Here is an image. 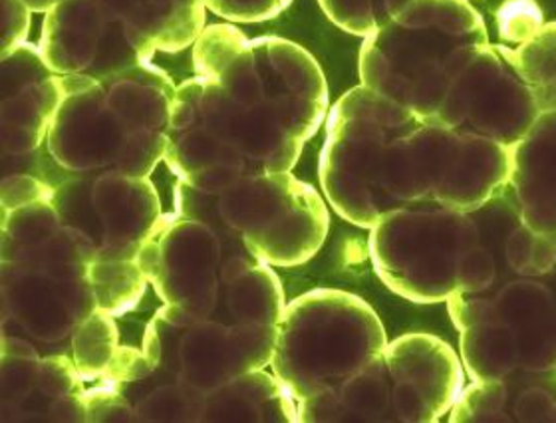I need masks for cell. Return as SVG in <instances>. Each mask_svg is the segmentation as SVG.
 Masks as SVG:
<instances>
[{
    "instance_id": "1",
    "label": "cell",
    "mask_w": 556,
    "mask_h": 423,
    "mask_svg": "<svg viewBox=\"0 0 556 423\" xmlns=\"http://www.w3.org/2000/svg\"><path fill=\"white\" fill-rule=\"evenodd\" d=\"M193 69L175 90L163 161L199 189L290 172L328 117L320 64L285 38L211 24L193 45Z\"/></svg>"
},
{
    "instance_id": "2",
    "label": "cell",
    "mask_w": 556,
    "mask_h": 423,
    "mask_svg": "<svg viewBox=\"0 0 556 423\" xmlns=\"http://www.w3.org/2000/svg\"><path fill=\"white\" fill-rule=\"evenodd\" d=\"M287 309L280 278L258 263L225 281L198 304H163L148 322L141 350L146 380L207 391L270 366L278 322Z\"/></svg>"
},
{
    "instance_id": "3",
    "label": "cell",
    "mask_w": 556,
    "mask_h": 423,
    "mask_svg": "<svg viewBox=\"0 0 556 423\" xmlns=\"http://www.w3.org/2000/svg\"><path fill=\"white\" fill-rule=\"evenodd\" d=\"M92 245L48 201L2 209V336L35 344L42 354H72L74 332L98 310Z\"/></svg>"
},
{
    "instance_id": "4",
    "label": "cell",
    "mask_w": 556,
    "mask_h": 423,
    "mask_svg": "<svg viewBox=\"0 0 556 423\" xmlns=\"http://www.w3.org/2000/svg\"><path fill=\"white\" fill-rule=\"evenodd\" d=\"M47 149L68 175L150 177L165 158L175 84L151 62L105 76H62Z\"/></svg>"
},
{
    "instance_id": "5",
    "label": "cell",
    "mask_w": 556,
    "mask_h": 423,
    "mask_svg": "<svg viewBox=\"0 0 556 423\" xmlns=\"http://www.w3.org/2000/svg\"><path fill=\"white\" fill-rule=\"evenodd\" d=\"M205 18L203 0H62L38 47L56 74L105 76L193 47Z\"/></svg>"
},
{
    "instance_id": "6",
    "label": "cell",
    "mask_w": 556,
    "mask_h": 423,
    "mask_svg": "<svg viewBox=\"0 0 556 423\" xmlns=\"http://www.w3.org/2000/svg\"><path fill=\"white\" fill-rule=\"evenodd\" d=\"M485 21L469 0H416L359 50L362 86L435 120L455 76L489 45Z\"/></svg>"
},
{
    "instance_id": "7",
    "label": "cell",
    "mask_w": 556,
    "mask_h": 423,
    "mask_svg": "<svg viewBox=\"0 0 556 423\" xmlns=\"http://www.w3.org/2000/svg\"><path fill=\"white\" fill-rule=\"evenodd\" d=\"M462 356L428 332L402 334L337 388L299 401V423H435L465 386Z\"/></svg>"
},
{
    "instance_id": "8",
    "label": "cell",
    "mask_w": 556,
    "mask_h": 423,
    "mask_svg": "<svg viewBox=\"0 0 556 423\" xmlns=\"http://www.w3.org/2000/svg\"><path fill=\"white\" fill-rule=\"evenodd\" d=\"M471 380L556 368V271L445 300Z\"/></svg>"
},
{
    "instance_id": "9",
    "label": "cell",
    "mask_w": 556,
    "mask_h": 423,
    "mask_svg": "<svg viewBox=\"0 0 556 423\" xmlns=\"http://www.w3.org/2000/svg\"><path fill=\"white\" fill-rule=\"evenodd\" d=\"M388 344L378 312L340 288H314L287 304L270 370L296 400L337 388Z\"/></svg>"
},
{
    "instance_id": "10",
    "label": "cell",
    "mask_w": 556,
    "mask_h": 423,
    "mask_svg": "<svg viewBox=\"0 0 556 423\" xmlns=\"http://www.w3.org/2000/svg\"><path fill=\"white\" fill-rule=\"evenodd\" d=\"M174 203L219 221L263 263L280 269L308 263L330 231L325 199L290 172L247 177L219 191L177 179Z\"/></svg>"
},
{
    "instance_id": "11",
    "label": "cell",
    "mask_w": 556,
    "mask_h": 423,
    "mask_svg": "<svg viewBox=\"0 0 556 423\" xmlns=\"http://www.w3.org/2000/svg\"><path fill=\"white\" fill-rule=\"evenodd\" d=\"M509 172L507 146L416 117L386 149L382 191L392 211L412 201L471 211L507 185Z\"/></svg>"
},
{
    "instance_id": "12",
    "label": "cell",
    "mask_w": 556,
    "mask_h": 423,
    "mask_svg": "<svg viewBox=\"0 0 556 423\" xmlns=\"http://www.w3.org/2000/svg\"><path fill=\"white\" fill-rule=\"evenodd\" d=\"M477 235L473 211L412 201L371 227L368 251L376 275L397 297L438 304L459 293Z\"/></svg>"
},
{
    "instance_id": "13",
    "label": "cell",
    "mask_w": 556,
    "mask_h": 423,
    "mask_svg": "<svg viewBox=\"0 0 556 423\" xmlns=\"http://www.w3.org/2000/svg\"><path fill=\"white\" fill-rule=\"evenodd\" d=\"M416 117L412 110L362 84L332 105L318 175L328 203L344 221L371 229L392 213L382 191L383 155Z\"/></svg>"
},
{
    "instance_id": "14",
    "label": "cell",
    "mask_w": 556,
    "mask_h": 423,
    "mask_svg": "<svg viewBox=\"0 0 556 423\" xmlns=\"http://www.w3.org/2000/svg\"><path fill=\"white\" fill-rule=\"evenodd\" d=\"M263 263L244 240L201 211L174 203L138 254L139 269L163 304H198L225 281Z\"/></svg>"
},
{
    "instance_id": "15",
    "label": "cell",
    "mask_w": 556,
    "mask_h": 423,
    "mask_svg": "<svg viewBox=\"0 0 556 423\" xmlns=\"http://www.w3.org/2000/svg\"><path fill=\"white\" fill-rule=\"evenodd\" d=\"M50 203L92 245L96 261H138L163 215L150 177L122 173L70 175L54 189Z\"/></svg>"
},
{
    "instance_id": "16",
    "label": "cell",
    "mask_w": 556,
    "mask_h": 423,
    "mask_svg": "<svg viewBox=\"0 0 556 423\" xmlns=\"http://www.w3.org/2000/svg\"><path fill=\"white\" fill-rule=\"evenodd\" d=\"M2 177L26 175L59 187L62 172L47 149L48 132L64 100L62 74L48 66L35 45H21L0 57Z\"/></svg>"
},
{
    "instance_id": "17",
    "label": "cell",
    "mask_w": 556,
    "mask_h": 423,
    "mask_svg": "<svg viewBox=\"0 0 556 423\" xmlns=\"http://www.w3.org/2000/svg\"><path fill=\"white\" fill-rule=\"evenodd\" d=\"M541 108L513 60V48H479L450 84L435 120L513 148L531 129Z\"/></svg>"
},
{
    "instance_id": "18",
    "label": "cell",
    "mask_w": 556,
    "mask_h": 423,
    "mask_svg": "<svg viewBox=\"0 0 556 423\" xmlns=\"http://www.w3.org/2000/svg\"><path fill=\"white\" fill-rule=\"evenodd\" d=\"M0 422L86 423L84 377L68 354L2 336Z\"/></svg>"
},
{
    "instance_id": "19",
    "label": "cell",
    "mask_w": 556,
    "mask_h": 423,
    "mask_svg": "<svg viewBox=\"0 0 556 423\" xmlns=\"http://www.w3.org/2000/svg\"><path fill=\"white\" fill-rule=\"evenodd\" d=\"M471 211L479 235L465 261L459 293H481L513 278L555 273L556 233L531 229L507 187Z\"/></svg>"
},
{
    "instance_id": "20",
    "label": "cell",
    "mask_w": 556,
    "mask_h": 423,
    "mask_svg": "<svg viewBox=\"0 0 556 423\" xmlns=\"http://www.w3.org/2000/svg\"><path fill=\"white\" fill-rule=\"evenodd\" d=\"M450 422L556 423V382L539 372L471 380L455 401Z\"/></svg>"
},
{
    "instance_id": "21",
    "label": "cell",
    "mask_w": 556,
    "mask_h": 423,
    "mask_svg": "<svg viewBox=\"0 0 556 423\" xmlns=\"http://www.w3.org/2000/svg\"><path fill=\"white\" fill-rule=\"evenodd\" d=\"M505 187L531 229L556 233V110L539 115L510 148Z\"/></svg>"
},
{
    "instance_id": "22",
    "label": "cell",
    "mask_w": 556,
    "mask_h": 423,
    "mask_svg": "<svg viewBox=\"0 0 556 423\" xmlns=\"http://www.w3.org/2000/svg\"><path fill=\"white\" fill-rule=\"evenodd\" d=\"M189 423H299V403L275 374L256 370L201 391Z\"/></svg>"
},
{
    "instance_id": "23",
    "label": "cell",
    "mask_w": 556,
    "mask_h": 423,
    "mask_svg": "<svg viewBox=\"0 0 556 423\" xmlns=\"http://www.w3.org/2000/svg\"><path fill=\"white\" fill-rule=\"evenodd\" d=\"M122 352L119 332L112 314L96 310L72 338V360L84 382H104Z\"/></svg>"
},
{
    "instance_id": "24",
    "label": "cell",
    "mask_w": 556,
    "mask_h": 423,
    "mask_svg": "<svg viewBox=\"0 0 556 423\" xmlns=\"http://www.w3.org/2000/svg\"><path fill=\"white\" fill-rule=\"evenodd\" d=\"M513 60L543 112L556 110V23L513 48Z\"/></svg>"
},
{
    "instance_id": "25",
    "label": "cell",
    "mask_w": 556,
    "mask_h": 423,
    "mask_svg": "<svg viewBox=\"0 0 556 423\" xmlns=\"http://www.w3.org/2000/svg\"><path fill=\"white\" fill-rule=\"evenodd\" d=\"M92 285L98 310L117 319L138 307L150 283L138 261H93Z\"/></svg>"
},
{
    "instance_id": "26",
    "label": "cell",
    "mask_w": 556,
    "mask_h": 423,
    "mask_svg": "<svg viewBox=\"0 0 556 423\" xmlns=\"http://www.w3.org/2000/svg\"><path fill=\"white\" fill-rule=\"evenodd\" d=\"M416 0H318L326 16L350 35H374Z\"/></svg>"
},
{
    "instance_id": "27",
    "label": "cell",
    "mask_w": 556,
    "mask_h": 423,
    "mask_svg": "<svg viewBox=\"0 0 556 423\" xmlns=\"http://www.w3.org/2000/svg\"><path fill=\"white\" fill-rule=\"evenodd\" d=\"M545 24L543 11L534 0H505L497 11V28L501 40L509 45H522L536 35Z\"/></svg>"
},
{
    "instance_id": "28",
    "label": "cell",
    "mask_w": 556,
    "mask_h": 423,
    "mask_svg": "<svg viewBox=\"0 0 556 423\" xmlns=\"http://www.w3.org/2000/svg\"><path fill=\"white\" fill-rule=\"evenodd\" d=\"M138 423L134 403L124 391L96 384L86 389V423Z\"/></svg>"
},
{
    "instance_id": "29",
    "label": "cell",
    "mask_w": 556,
    "mask_h": 423,
    "mask_svg": "<svg viewBox=\"0 0 556 423\" xmlns=\"http://www.w3.org/2000/svg\"><path fill=\"white\" fill-rule=\"evenodd\" d=\"M208 12L231 23H265L287 11L292 0H203Z\"/></svg>"
},
{
    "instance_id": "30",
    "label": "cell",
    "mask_w": 556,
    "mask_h": 423,
    "mask_svg": "<svg viewBox=\"0 0 556 423\" xmlns=\"http://www.w3.org/2000/svg\"><path fill=\"white\" fill-rule=\"evenodd\" d=\"M33 11L23 0H2V48L0 57L9 54L14 48L24 45V38L30 30Z\"/></svg>"
},
{
    "instance_id": "31",
    "label": "cell",
    "mask_w": 556,
    "mask_h": 423,
    "mask_svg": "<svg viewBox=\"0 0 556 423\" xmlns=\"http://www.w3.org/2000/svg\"><path fill=\"white\" fill-rule=\"evenodd\" d=\"M23 2L30 11L45 12V14H47V12L52 11L62 0H23Z\"/></svg>"
},
{
    "instance_id": "32",
    "label": "cell",
    "mask_w": 556,
    "mask_h": 423,
    "mask_svg": "<svg viewBox=\"0 0 556 423\" xmlns=\"http://www.w3.org/2000/svg\"><path fill=\"white\" fill-rule=\"evenodd\" d=\"M551 376H553V380H555V382H556V368H555V370H553V372H551Z\"/></svg>"
}]
</instances>
